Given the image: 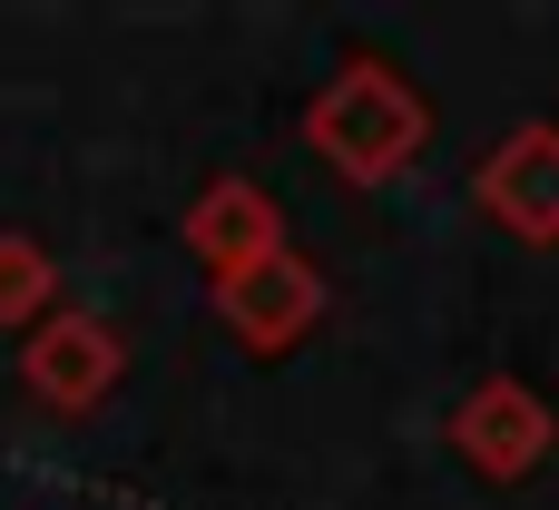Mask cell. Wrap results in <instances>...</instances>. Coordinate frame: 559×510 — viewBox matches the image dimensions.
Listing matches in <instances>:
<instances>
[{
    "mask_svg": "<svg viewBox=\"0 0 559 510\" xmlns=\"http://www.w3.org/2000/svg\"><path fill=\"white\" fill-rule=\"evenodd\" d=\"M442 442L481 472V482H501V491H521L540 462H550L559 442V413L521 383V373H481L462 403H452V423H442Z\"/></svg>",
    "mask_w": 559,
    "mask_h": 510,
    "instance_id": "cell-2",
    "label": "cell"
},
{
    "mask_svg": "<svg viewBox=\"0 0 559 510\" xmlns=\"http://www.w3.org/2000/svg\"><path fill=\"white\" fill-rule=\"evenodd\" d=\"M206 305H216V324H226L255 364H275V354H295V344L324 324V275H314L295 246H275L265 265H246V275L206 285Z\"/></svg>",
    "mask_w": 559,
    "mask_h": 510,
    "instance_id": "cell-4",
    "label": "cell"
},
{
    "mask_svg": "<svg viewBox=\"0 0 559 510\" xmlns=\"http://www.w3.org/2000/svg\"><path fill=\"white\" fill-rule=\"evenodd\" d=\"M118 373H128V334L98 324L88 305H79V315L59 305V315H39V324L20 334V383H29L49 413H69V423L98 413V403L118 393Z\"/></svg>",
    "mask_w": 559,
    "mask_h": 510,
    "instance_id": "cell-3",
    "label": "cell"
},
{
    "mask_svg": "<svg viewBox=\"0 0 559 510\" xmlns=\"http://www.w3.org/2000/svg\"><path fill=\"white\" fill-rule=\"evenodd\" d=\"M39 315H59V256L39 246V236H20V226H0V324H39Z\"/></svg>",
    "mask_w": 559,
    "mask_h": 510,
    "instance_id": "cell-7",
    "label": "cell"
},
{
    "mask_svg": "<svg viewBox=\"0 0 559 510\" xmlns=\"http://www.w3.org/2000/svg\"><path fill=\"white\" fill-rule=\"evenodd\" d=\"M177 236H187V256L206 265V285H226V275H246V265H265V256L285 246V206H275L255 177H206V187L187 197Z\"/></svg>",
    "mask_w": 559,
    "mask_h": 510,
    "instance_id": "cell-6",
    "label": "cell"
},
{
    "mask_svg": "<svg viewBox=\"0 0 559 510\" xmlns=\"http://www.w3.org/2000/svg\"><path fill=\"white\" fill-rule=\"evenodd\" d=\"M432 138V98L383 59V49H344L334 79L305 98V147L344 177V187H383L423 157Z\"/></svg>",
    "mask_w": 559,
    "mask_h": 510,
    "instance_id": "cell-1",
    "label": "cell"
},
{
    "mask_svg": "<svg viewBox=\"0 0 559 510\" xmlns=\"http://www.w3.org/2000/svg\"><path fill=\"white\" fill-rule=\"evenodd\" d=\"M472 197H481V216H491L501 236L559 246V118H521V128L481 157Z\"/></svg>",
    "mask_w": 559,
    "mask_h": 510,
    "instance_id": "cell-5",
    "label": "cell"
}]
</instances>
